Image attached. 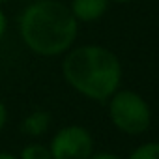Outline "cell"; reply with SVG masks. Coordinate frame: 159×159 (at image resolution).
Segmentation results:
<instances>
[{
	"mask_svg": "<svg viewBox=\"0 0 159 159\" xmlns=\"http://www.w3.org/2000/svg\"><path fill=\"white\" fill-rule=\"evenodd\" d=\"M109 116L112 124L127 135L144 133L152 122V112L148 103L131 90H120V92L116 90L111 96Z\"/></svg>",
	"mask_w": 159,
	"mask_h": 159,
	"instance_id": "3957f363",
	"label": "cell"
},
{
	"mask_svg": "<svg viewBox=\"0 0 159 159\" xmlns=\"http://www.w3.org/2000/svg\"><path fill=\"white\" fill-rule=\"evenodd\" d=\"M88 159H120V157L114 153H109V152H99V153H92Z\"/></svg>",
	"mask_w": 159,
	"mask_h": 159,
	"instance_id": "9c48e42d",
	"label": "cell"
},
{
	"mask_svg": "<svg viewBox=\"0 0 159 159\" xmlns=\"http://www.w3.org/2000/svg\"><path fill=\"white\" fill-rule=\"evenodd\" d=\"M52 159H88L94 153V140L88 129L81 125H67L51 140Z\"/></svg>",
	"mask_w": 159,
	"mask_h": 159,
	"instance_id": "277c9868",
	"label": "cell"
},
{
	"mask_svg": "<svg viewBox=\"0 0 159 159\" xmlns=\"http://www.w3.org/2000/svg\"><path fill=\"white\" fill-rule=\"evenodd\" d=\"M19 159H52V155H51V150L47 146L36 142V144L25 146Z\"/></svg>",
	"mask_w": 159,
	"mask_h": 159,
	"instance_id": "52a82bcc",
	"label": "cell"
},
{
	"mask_svg": "<svg viewBox=\"0 0 159 159\" xmlns=\"http://www.w3.org/2000/svg\"><path fill=\"white\" fill-rule=\"evenodd\" d=\"M6 25H8V21H6V13H4L2 8H0V38H2L4 32H6Z\"/></svg>",
	"mask_w": 159,
	"mask_h": 159,
	"instance_id": "8fae6325",
	"label": "cell"
},
{
	"mask_svg": "<svg viewBox=\"0 0 159 159\" xmlns=\"http://www.w3.org/2000/svg\"><path fill=\"white\" fill-rule=\"evenodd\" d=\"M6 120H8V111H6V105H4L2 101H0V131L4 129Z\"/></svg>",
	"mask_w": 159,
	"mask_h": 159,
	"instance_id": "30bf717a",
	"label": "cell"
},
{
	"mask_svg": "<svg viewBox=\"0 0 159 159\" xmlns=\"http://www.w3.org/2000/svg\"><path fill=\"white\" fill-rule=\"evenodd\" d=\"M49 127H51V114L47 111H34L21 124V131L32 139L45 135L49 131Z\"/></svg>",
	"mask_w": 159,
	"mask_h": 159,
	"instance_id": "8992f818",
	"label": "cell"
},
{
	"mask_svg": "<svg viewBox=\"0 0 159 159\" xmlns=\"http://www.w3.org/2000/svg\"><path fill=\"white\" fill-rule=\"evenodd\" d=\"M2 2H8V0H0V4H2Z\"/></svg>",
	"mask_w": 159,
	"mask_h": 159,
	"instance_id": "5bb4252c",
	"label": "cell"
},
{
	"mask_svg": "<svg viewBox=\"0 0 159 159\" xmlns=\"http://www.w3.org/2000/svg\"><path fill=\"white\" fill-rule=\"evenodd\" d=\"M129 159H159V142H148L139 146Z\"/></svg>",
	"mask_w": 159,
	"mask_h": 159,
	"instance_id": "ba28073f",
	"label": "cell"
},
{
	"mask_svg": "<svg viewBox=\"0 0 159 159\" xmlns=\"http://www.w3.org/2000/svg\"><path fill=\"white\" fill-rule=\"evenodd\" d=\"M79 21L71 10L56 0H39L30 4L19 21V32L25 45L41 56L66 52L75 38Z\"/></svg>",
	"mask_w": 159,
	"mask_h": 159,
	"instance_id": "6da1fadb",
	"label": "cell"
},
{
	"mask_svg": "<svg viewBox=\"0 0 159 159\" xmlns=\"http://www.w3.org/2000/svg\"><path fill=\"white\" fill-rule=\"evenodd\" d=\"M112 2H120V4H125V2H131V0H112Z\"/></svg>",
	"mask_w": 159,
	"mask_h": 159,
	"instance_id": "4fadbf2b",
	"label": "cell"
},
{
	"mask_svg": "<svg viewBox=\"0 0 159 159\" xmlns=\"http://www.w3.org/2000/svg\"><path fill=\"white\" fill-rule=\"evenodd\" d=\"M109 6V0H71V13L77 21L92 23L98 21Z\"/></svg>",
	"mask_w": 159,
	"mask_h": 159,
	"instance_id": "5b68a950",
	"label": "cell"
},
{
	"mask_svg": "<svg viewBox=\"0 0 159 159\" xmlns=\"http://www.w3.org/2000/svg\"><path fill=\"white\" fill-rule=\"evenodd\" d=\"M0 159H19V157L13 153H8V152H0Z\"/></svg>",
	"mask_w": 159,
	"mask_h": 159,
	"instance_id": "7c38bea8",
	"label": "cell"
},
{
	"mask_svg": "<svg viewBox=\"0 0 159 159\" xmlns=\"http://www.w3.org/2000/svg\"><path fill=\"white\" fill-rule=\"evenodd\" d=\"M62 73L79 94L94 101H105L120 86L122 66L112 51L101 45H83L67 52Z\"/></svg>",
	"mask_w": 159,
	"mask_h": 159,
	"instance_id": "7a4b0ae2",
	"label": "cell"
}]
</instances>
